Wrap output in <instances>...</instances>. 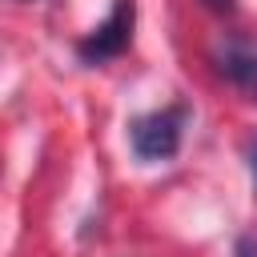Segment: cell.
<instances>
[{
  "label": "cell",
  "instance_id": "277c9868",
  "mask_svg": "<svg viewBox=\"0 0 257 257\" xmlns=\"http://www.w3.org/2000/svg\"><path fill=\"white\" fill-rule=\"evenodd\" d=\"M233 257H257V241H253V237H241V241H237V253H233Z\"/></svg>",
  "mask_w": 257,
  "mask_h": 257
},
{
  "label": "cell",
  "instance_id": "7a4b0ae2",
  "mask_svg": "<svg viewBox=\"0 0 257 257\" xmlns=\"http://www.w3.org/2000/svg\"><path fill=\"white\" fill-rule=\"evenodd\" d=\"M133 20H137V4L133 0H116L112 12L76 44V56L84 64H104V60L120 56L128 48V40H133Z\"/></svg>",
  "mask_w": 257,
  "mask_h": 257
},
{
  "label": "cell",
  "instance_id": "8992f818",
  "mask_svg": "<svg viewBox=\"0 0 257 257\" xmlns=\"http://www.w3.org/2000/svg\"><path fill=\"white\" fill-rule=\"evenodd\" d=\"M249 169H253V185H257V141H253V149H249Z\"/></svg>",
  "mask_w": 257,
  "mask_h": 257
},
{
  "label": "cell",
  "instance_id": "6da1fadb",
  "mask_svg": "<svg viewBox=\"0 0 257 257\" xmlns=\"http://www.w3.org/2000/svg\"><path fill=\"white\" fill-rule=\"evenodd\" d=\"M181 133H185V108L169 104V108L137 116L128 124V145L141 161H169L181 149Z\"/></svg>",
  "mask_w": 257,
  "mask_h": 257
},
{
  "label": "cell",
  "instance_id": "3957f363",
  "mask_svg": "<svg viewBox=\"0 0 257 257\" xmlns=\"http://www.w3.org/2000/svg\"><path fill=\"white\" fill-rule=\"evenodd\" d=\"M213 64H217V72H221L233 88L257 96V52H253L245 40H229V44H221V48L213 52Z\"/></svg>",
  "mask_w": 257,
  "mask_h": 257
},
{
  "label": "cell",
  "instance_id": "5b68a950",
  "mask_svg": "<svg viewBox=\"0 0 257 257\" xmlns=\"http://www.w3.org/2000/svg\"><path fill=\"white\" fill-rule=\"evenodd\" d=\"M209 12H217V16H225V12H233V0H201Z\"/></svg>",
  "mask_w": 257,
  "mask_h": 257
}]
</instances>
